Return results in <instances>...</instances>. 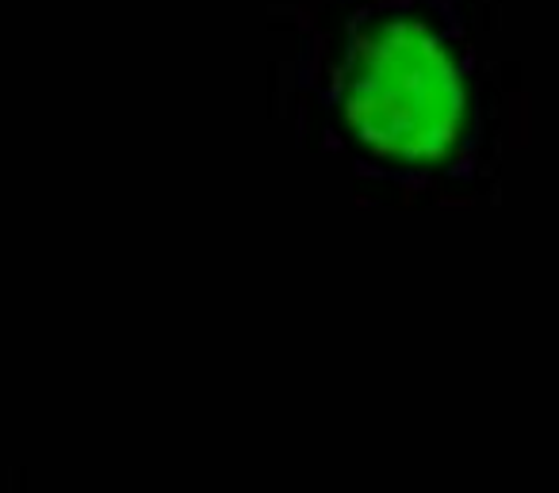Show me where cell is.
I'll return each mask as SVG.
<instances>
[{
  "instance_id": "6da1fadb",
  "label": "cell",
  "mask_w": 559,
  "mask_h": 493,
  "mask_svg": "<svg viewBox=\"0 0 559 493\" xmlns=\"http://www.w3.org/2000/svg\"><path fill=\"white\" fill-rule=\"evenodd\" d=\"M330 70L342 127L380 165L429 169L464 146L467 55L433 0H376L353 12Z\"/></svg>"
}]
</instances>
